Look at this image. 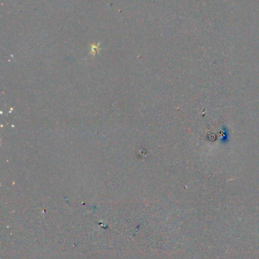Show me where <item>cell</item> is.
<instances>
[{
  "label": "cell",
  "instance_id": "obj_1",
  "mask_svg": "<svg viewBox=\"0 0 259 259\" xmlns=\"http://www.w3.org/2000/svg\"><path fill=\"white\" fill-rule=\"evenodd\" d=\"M98 49H99V44L92 45V46H91V51H92L93 53H96L97 51L98 50Z\"/></svg>",
  "mask_w": 259,
  "mask_h": 259
}]
</instances>
